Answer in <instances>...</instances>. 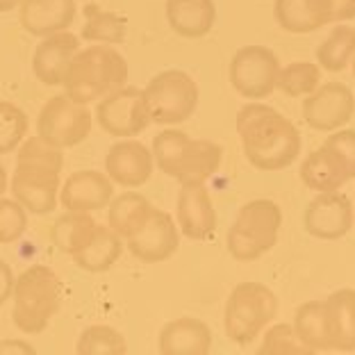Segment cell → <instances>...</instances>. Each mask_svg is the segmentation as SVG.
<instances>
[{"label": "cell", "mask_w": 355, "mask_h": 355, "mask_svg": "<svg viewBox=\"0 0 355 355\" xmlns=\"http://www.w3.org/2000/svg\"><path fill=\"white\" fill-rule=\"evenodd\" d=\"M94 119L98 121V125L110 137H116V139L139 137L153 123L144 89L132 85H123L107 96H103L96 103Z\"/></svg>", "instance_id": "obj_10"}, {"label": "cell", "mask_w": 355, "mask_h": 355, "mask_svg": "<svg viewBox=\"0 0 355 355\" xmlns=\"http://www.w3.org/2000/svg\"><path fill=\"white\" fill-rule=\"evenodd\" d=\"M301 182L312 191H337L342 189L346 182V175L342 173V168L337 166V162L330 157V153L321 146L317 150H312L308 157L301 162Z\"/></svg>", "instance_id": "obj_26"}, {"label": "cell", "mask_w": 355, "mask_h": 355, "mask_svg": "<svg viewBox=\"0 0 355 355\" xmlns=\"http://www.w3.org/2000/svg\"><path fill=\"white\" fill-rule=\"evenodd\" d=\"M60 173L62 171H55V168L16 164L10 180L12 196L28 209V214H51L60 203Z\"/></svg>", "instance_id": "obj_13"}, {"label": "cell", "mask_w": 355, "mask_h": 355, "mask_svg": "<svg viewBox=\"0 0 355 355\" xmlns=\"http://www.w3.org/2000/svg\"><path fill=\"white\" fill-rule=\"evenodd\" d=\"M355 55V28L346 23H335L328 37L317 48V62L328 73H340L353 62Z\"/></svg>", "instance_id": "obj_29"}, {"label": "cell", "mask_w": 355, "mask_h": 355, "mask_svg": "<svg viewBox=\"0 0 355 355\" xmlns=\"http://www.w3.org/2000/svg\"><path fill=\"white\" fill-rule=\"evenodd\" d=\"M175 223L180 235L205 241L216 232V209L205 184H180L175 198Z\"/></svg>", "instance_id": "obj_17"}, {"label": "cell", "mask_w": 355, "mask_h": 355, "mask_svg": "<svg viewBox=\"0 0 355 355\" xmlns=\"http://www.w3.org/2000/svg\"><path fill=\"white\" fill-rule=\"evenodd\" d=\"M282 228V209L271 198H255L239 207L225 246L237 262H253L278 244Z\"/></svg>", "instance_id": "obj_5"}, {"label": "cell", "mask_w": 355, "mask_h": 355, "mask_svg": "<svg viewBox=\"0 0 355 355\" xmlns=\"http://www.w3.org/2000/svg\"><path fill=\"white\" fill-rule=\"evenodd\" d=\"M319 85H321V71L317 64L298 60V62L287 64V67H280L278 89L285 96L305 98V96L312 94Z\"/></svg>", "instance_id": "obj_32"}, {"label": "cell", "mask_w": 355, "mask_h": 355, "mask_svg": "<svg viewBox=\"0 0 355 355\" xmlns=\"http://www.w3.org/2000/svg\"><path fill=\"white\" fill-rule=\"evenodd\" d=\"M12 321L26 335L48 328L62 305V280L46 264H32L19 273L12 289Z\"/></svg>", "instance_id": "obj_4"}, {"label": "cell", "mask_w": 355, "mask_h": 355, "mask_svg": "<svg viewBox=\"0 0 355 355\" xmlns=\"http://www.w3.org/2000/svg\"><path fill=\"white\" fill-rule=\"evenodd\" d=\"M116 184L110 180L105 171L83 168V171L71 173L60 187V205L67 212H98L110 205L114 198Z\"/></svg>", "instance_id": "obj_16"}, {"label": "cell", "mask_w": 355, "mask_h": 355, "mask_svg": "<svg viewBox=\"0 0 355 355\" xmlns=\"http://www.w3.org/2000/svg\"><path fill=\"white\" fill-rule=\"evenodd\" d=\"M78 355H123L128 353V342L121 330L107 324L87 326L78 337Z\"/></svg>", "instance_id": "obj_31"}, {"label": "cell", "mask_w": 355, "mask_h": 355, "mask_svg": "<svg viewBox=\"0 0 355 355\" xmlns=\"http://www.w3.org/2000/svg\"><path fill=\"white\" fill-rule=\"evenodd\" d=\"M294 328L303 344L312 353H328L330 340H328V324H326V310L324 301H305L296 308L294 314Z\"/></svg>", "instance_id": "obj_28"}, {"label": "cell", "mask_w": 355, "mask_h": 355, "mask_svg": "<svg viewBox=\"0 0 355 355\" xmlns=\"http://www.w3.org/2000/svg\"><path fill=\"white\" fill-rule=\"evenodd\" d=\"M94 114L89 105L73 101L67 94L48 98L37 119V137L55 148H76L92 135Z\"/></svg>", "instance_id": "obj_8"}, {"label": "cell", "mask_w": 355, "mask_h": 355, "mask_svg": "<svg viewBox=\"0 0 355 355\" xmlns=\"http://www.w3.org/2000/svg\"><path fill=\"white\" fill-rule=\"evenodd\" d=\"M355 114V96L344 83L319 85L303 98V121L317 132L344 128Z\"/></svg>", "instance_id": "obj_12"}, {"label": "cell", "mask_w": 355, "mask_h": 355, "mask_svg": "<svg viewBox=\"0 0 355 355\" xmlns=\"http://www.w3.org/2000/svg\"><path fill=\"white\" fill-rule=\"evenodd\" d=\"M128 62L114 46L92 44L80 48L64 71V94L78 103H98L114 89L128 85Z\"/></svg>", "instance_id": "obj_3"}, {"label": "cell", "mask_w": 355, "mask_h": 355, "mask_svg": "<svg viewBox=\"0 0 355 355\" xmlns=\"http://www.w3.org/2000/svg\"><path fill=\"white\" fill-rule=\"evenodd\" d=\"M273 16L292 35H310L333 23L330 0H276Z\"/></svg>", "instance_id": "obj_21"}, {"label": "cell", "mask_w": 355, "mask_h": 355, "mask_svg": "<svg viewBox=\"0 0 355 355\" xmlns=\"http://www.w3.org/2000/svg\"><path fill=\"white\" fill-rule=\"evenodd\" d=\"M7 187H10V178H7V171H5V166L0 164V196L7 191Z\"/></svg>", "instance_id": "obj_42"}, {"label": "cell", "mask_w": 355, "mask_h": 355, "mask_svg": "<svg viewBox=\"0 0 355 355\" xmlns=\"http://www.w3.org/2000/svg\"><path fill=\"white\" fill-rule=\"evenodd\" d=\"M351 67H353V76H355V55H353V62H351Z\"/></svg>", "instance_id": "obj_43"}, {"label": "cell", "mask_w": 355, "mask_h": 355, "mask_svg": "<svg viewBox=\"0 0 355 355\" xmlns=\"http://www.w3.org/2000/svg\"><path fill=\"white\" fill-rule=\"evenodd\" d=\"M98 228V221L89 212H67L62 214L51 228L53 244L60 248L64 255L73 257L83 248Z\"/></svg>", "instance_id": "obj_27"}, {"label": "cell", "mask_w": 355, "mask_h": 355, "mask_svg": "<svg viewBox=\"0 0 355 355\" xmlns=\"http://www.w3.org/2000/svg\"><path fill=\"white\" fill-rule=\"evenodd\" d=\"M30 119L26 110L12 101H0V155L14 153L28 137Z\"/></svg>", "instance_id": "obj_33"}, {"label": "cell", "mask_w": 355, "mask_h": 355, "mask_svg": "<svg viewBox=\"0 0 355 355\" xmlns=\"http://www.w3.org/2000/svg\"><path fill=\"white\" fill-rule=\"evenodd\" d=\"M80 51V39L71 30L44 37L32 55V73L46 87H62L64 71Z\"/></svg>", "instance_id": "obj_19"}, {"label": "cell", "mask_w": 355, "mask_h": 355, "mask_svg": "<svg viewBox=\"0 0 355 355\" xmlns=\"http://www.w3.org/2000/svg\"><path fill=\"white\" fill-rule=\"evenodd\" d=\"M166 23L178 37L203 39L216 23L214 0H166Z\"/></svg>", "instance_id": "obj_23"}, {"label": "cell", "mask_w": 355, "mask_h": 355, "mask_svg": "<svg viewBox=\"0 0 355 355\" xmlns=\"http://www.w3.org/2000/svg\"><path fill=\"white\" fill-rule=\"evenodd\" d=\"M35 346L23 340H5L0 342V355H32Z\"/></svg>", "instance_id": "obj_40"}, {"label": "cell", "mask_w": 355, "mask_h": 355, "mask_svg": "<svg viewBox=\"0 0 355 355\" xmlns=\"http://www.w3.org/2000/svg\"><path fill=\"white\" fill-rule=\"evenodd\" d=\"M280 60L266 46H244L232 55L228 78L232 89L248 101H262L278 89Z\"/></svg>", "instance_id": "obj_9"}, {"label": "cell", "mask_w": 355, "mask_h": 355, "mask_svg": "<svg viewBox=\"0 0 355 355\" xmlns=\"http://www.w3.org/2000/svg\"><path fill=\"white\" fill-rule=\"evenodd\" d=\"M125 246L137 260L146 264H159L173 257L180 248V228L164 209L153 207L139 228L125 239Z\"/></svg>", "instance_id": "obj_11"}, {"label": "cell", "mask_w": 355, "mask_h": 355, "mask_svg": "<svg viewBox=\"0 0 355 355\" xmlns=\"http://www.w3.org/2000/svg\"><path fill=\"white\" fill-rule=\"evenodd\" d=\"M21 5H23V0H0V14L19 10Z\"/></svg>", "instance_id": "obj_41"}, {"label": "cell", "mask_w": 355, "mask_h": 355, "mask_svg": "<svg viewBox=\"0 0 355 355\" xmlns=\"http://www.w3.org/2000/svg\"><path fill=\"white\" fill-rule=\"evenodd\" d=\"M125 37H128V26H125L123 16L101 10L98 5L85 7V26H83L85 42L119 46L125 42Z\"/></svg>", "instance_id": "obj_30"}, {"label": "cell", "mask_w": 355, "mask_h": 355, "mask_svg": "<svg viewBox=\"0 0 355 355\" xmlns=\"http://www.w3.org/2000/svg\"><path fill=\"white\" fill-rule=\"evenodd\" d=\"M278 317V296L264 282H239L225 298L223 328L225 337L248 346L264 333V328Z\"/></svg>", "instance_id": "obj_6"}, {"label": "cell", "mask_w": 355, "mask_h": 355, "mask_svg": "<svg viewBox=\"0 0 355 355\" xmlns=\"http://www.w3.org/2000/svg\"><path fill=\"white\" fill-rule=\"evenodd\" d=\"M330 351H355V289H337L324 298Z\"/></svg>", "instance_id": "obj_22"}, {"label": "cell", "mask_w": 355, "mask_h": 355, "mask_svg": "<svg viewBox=\"0 0 355 355\" xmlns=\"http://www.w3.org/2000/svg\"><path fill=\"white\" fill-rule=\"evenodd\" d=\"M353 216H355V207H353ZM353 225H355V223H353Z\"/></svg>", "instance_id": "obj_44"}, {"label": "cell", "mask_w": 355, "mask_h": 355, "mask_svg": "<svg viewBox=\"0 0 355 355\" xmlns=\"http://www.w3.org/2000/svg\"><path fill=\"white\" fill-rule=\"evenodd\" d=\"M355 223L351 198L337 191H321L317 193L303 212V225L312 237L317 239H342L351 232Z\"/></svg>", "instance_id": "obj_14"}, {"label": "cell", "mask_w": 355, "mask_h": 355, "mask_svg": "<svg viewBox=\"0 0 355 355\" xmlns=\"http://www.w3.org/2000/svg\"><path fill=\"white\" fill-rule=\"evenodd\" d=\"M321 146L330 153V157L342 168L346 180H353L355 178V130H351V128H340V130L328 132L326 141L321 144Z\"/></svg>", "instance_id": "obj_37"}, {"label": "cell", "mask_w": 355, "mask_h": 355, "mask_svg": "<svg viewBox=\"0 0 355 355\" xmlns=\"http://www.w3.org/2000/svg\"><path fill=\"white\" fill-rule=\"evenodd\" d=\"M144 96H146L150 121L164 128L189 121L200 101L196 80L182 69L159 71L150 78Z\"/></svg>", "instance_id": "obj_7"}, {"label": "cell", "mask_w": 355, "mask_h": 355, "mask_svg": "<svg viewBox=\"0 0 355 355\" xmlns=\"http://www.w3.org/2000/svg\"><path fill=\"white\" fill-rule=\"evenodd\" d=\"M212 349V330L196 317H178L162 326L157 351L162 355H207Z\"/></svg>", "instance_id": "obj_20"}, {"label": "cell", "mask_w": 355, "mask_h": 355, "mask_svg": "<svg viewBox=\"0 0 355 355\" xmlns=\"http://www.w3.org/2000/svg\"><path fill=\"white\" fill-rule=\"evenodd\" d=\"M155 166L178 184H205L223 164V148L209 139H196L166 125L153 137Z\"/></svg>", "instance_id": "obj_2"}, {"label": "cell", "mask_w": 355, "mask_h": 355, "mask_svg": "<svg viewBox=\"0 0 355 355\" xmlns=\"http://www.w3.org/2000/svg\"><path fill=\"white\" fill-rule=\"evenodd\" d=\"M14 271L12 266L7 264L5 260H0V308L12 298V289H14Z\"/></svg>", "instance_id": "obj_38"}, {"label": "cell", "mask_w": 355, "mask_h": 355, "mask_svg": "<svg viewBox=\"0 0 355 355\" xmlns=\"http://www.w3.org/2000/svg\"><path fill=\"white\" fill-rule=\"evenodd\" d=\"M123 248H125V241L121 239L110 225L98 223V228H96L92 239H89L71 260L76 262L78 269H83L87 273H105L121 260Z\"/></svg>", "instance_id": "obj_24"}, {"label": "cell", "mask_w": 355, "mask_h": 355, "mask_svg": "<svg viewBox=\"0 0 355 355\" xmlns=\"http://www.w3.org/2000/svg\"><path fill=\"white\" fill-rule=\"evenodd\" d=\"M28 230V209L14 196H0V246L19 241Z\"/></svg>", "instance_id": "obj_36"}, {"label": "cell", "mask_w": 355, "mask_h": 355, "mask_svg": "<svg viewBox=\"0 0 355 355\" xmlns=\"http://www.w3.org/2000/svg\"><path fill=\"white\" fill-rule=\"evenodd\" d=\"M153 171H155L153 150L135 137L119 139L105 155V173L123 189L144 187L153 178Z\"/></svg>", "instance_id": "obj_15"}, {"label": "cell", "mask_w": 355, "mask_h": 355, "mask_svg": "<svg viewBox=\"0 0 355 355\" xmlns=\"http://www.w3.org/2000/svg\"><path fill=\"white\" fill-rule=\"evenodd\" d=\"M153 207L155 205L139 191L128 189L123 193H119V196L114 193V198L105 207L107 209V225L125 241L144 221H146V216L153 212Z\"/></svg>", "instance_id": "obj_25"}, {"label": "cell", "mask_w": 355, "mask_h": 355, "mask_svg": "<svg viewBox=\"0 0 355 355\" xmlns=\"http://www.w3.org/2000/svg\"><path fill=\"white\" fill-rule=\"evenodd\" d=\"M333 23H349L355 19V0H330Z\"/></svg>", "instance_id": "obj_39"}, {"label": "cell", "mask_w": 355, "mask_h": 355, "mask_svg": "<svg viewBox=\"0 0 355 355\" xmlns=\"http://www.w3.org/2000/svg\"><path fill=\"white\" fill-rule=\"evenodd\" d=\"M78 0H23L19 7L21 28L32 37H51L73 26Z\"/></svg>", "instance_id": "obj_18"}, {"label": "cell", "mask_w": 355, "mask_h": 355, "mask_svg": "<svg viewBox=\"0 0 355 355\" xmlns=\"http://www.w3.org/2000/svg\"><path fill=\"white\" fill-rule=\"evenodd\" d=\"M237 135L248 164L260 171H282L301 155V132L271 105L253 101L237 114Z\"/></svg>", "instance_id": "obj_1"}, {"label": "cell", "mask_w": 355, "mask_h": 355, "mask_svg": "<svg viewBox=\"0 0 355 355\" xmlns=\"http://www.w3.org/2000/svg\"><path fill=\"white\" fill-rule=\"evenodd\" d=\"M262 344L257 353L260 355H310L312 351L303 344V340L298 337L294 324H269L264 328Z\"/></svg>", "instance_id": "obj_34"}, {"label": "cell", "mask_w": 355, "mask_h": 355, "mask_svg": "<svg viewBox=\"0 0 355 355\" xmlns=\"http://www.w3.org/2000/svg\"><path fill=\"white\" fill-rule=\"evenodd\" d=\"M16 164L44 166L62 171L64 168V150L51 146L42 137H26L23 144L16 148Z\"/></svg>", "instance_id": "obj_35"}]
</instances>
